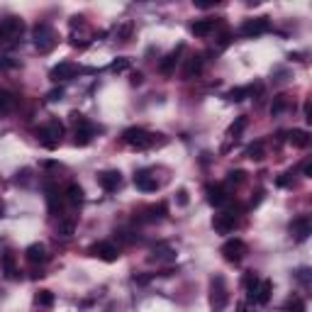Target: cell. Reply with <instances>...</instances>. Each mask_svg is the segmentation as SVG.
I'll list each match as a JSON object with an SVG mask.
<instances>
[{
  "label": "cell",
  "mask_w": 312,
  "mask_h": 312,
  "mask_svg": "<svg viewBox=\"0 0 312 312\" xmlns=\"http://www.w3.org/2000/svg\"><path fill=\"white\" fill-rule=\"evenodd\" d=\"M15 66V61H10V59H0V68H12Z\"/></svg>",
  "instance_id": "b9f144b4"
},
{
  "label": "cell",
  "mask_w": 312,
  "mask_h": 312,
  "mask_svg": "<svg viewBox=\"0 0 312 312\" xmlns=\"http://www.w3.org/2000/svg\"><path fill=\"white\" fill-rule=\"evenodd\" d=\"M247 125H249V120L242 115V117H237L232 125H229V129H227V134H229V139H239V134L247 129Z\"/></svg>",
  "instance_id": "484cf974"
},
{
  "label": "cell",
  "mask_w": 312,
  "mask_h": 312,
  "mask_svg": "<svg viewBox=\"0 0 312 312\" xmlns=\"http://www.w3.org/2000/svg\"><path fill=\"white\" fill-rule=\"evenodd\" d=\"M271 293H273V283L271 281H261L258 288H256V295H254V303L258 305H266L271 300Z\"/></svg>",
  "instance_id": "ffe728a7"
},
{
  "label": "cell",
  "mask_w": 312,
  "mask_h": 312,
  "mask_svg": "<svg viewBox=\"0 0 312 312\" xmlns=\"http://www.w3.org/2000/svg\"><path fill=\"white\" fill-rule=\"evenodd\" d=\"M15 108H17V95L10 90H0V117L10 115Z\"/></svg>",
  "instance_id": "e0dca14e"
},
{
  "label": "cell",
  "mask_w": 312,
  "mask_h": 312,
  "mask_svg": "<svg viewBox=\"0 0 312 312\" xmlns=\"http://www.w3.org/2000/svg\"><path fill=\"white\" fill-rule=\"evenodd\" d=\"M129 83H132V85H139V83H142V73H132Z\"/></svg>",
  "instance_id": "7bdbcfd3"
},
{
  "label": "cell",
  "mask_w": 312,
  "mask_h": 312,
  "mask_svg": "<svg viewBox=\"0 0 312 312\" xmlns=\"http://www.w3.org/2000/svg\"><path fill=\"white\" fill-rule=\"evenodd\" d=\"M57 32L49 27V25H37L34 27V47H37V52L39 54H47V52H52L54 47H57Z\"/></svg>",
  "instance_id": "7a4b0ae2"
},
{
  "label": "cell",
  "mask_w": 312,
  "mask_h": 312,
  "mask_svg": "<svg viewBox=\"0 0 312 312\" xmlns=\"http://www.w3.org/2000/svg\"><path fill=\"white\" fill-rule=\"evenodd\" d=\"M278 186H290V178H288V173H285V176H281V178H278Z\"/></svg>",
  "instance_id": "ee69618b"
},
{
  "label": "cell",
  "mask_w": 312,
  "mask_h": 312,
  "mask_svg": "<svg viewBox=\"0 0 312 312\" xmlns=\"http://www.w3.org/2000/svg\"><path fill=\"white\" fill-rule=\"evenodd\" d=\"M151 258H156V261H171V258H176V254H173V249H169V247H159V249H154V256Z\"/></svg>",
  "instance_id": "4dcf8cb0"
},
{
  "label": "cell",
  "mask_w": 312,
  "mask_h": 312,
  "mask_svg": "<svg viewBox=\"0 0 312 312\" xmlns=\"http://www.w3.org/2000/svg\"><path fill=\"white\" fill-rule=\"evenodd\" d=\"M207 202L212 205V207H225L229 202V195L225 188H220V186H207Z\"/></svg>",
  "instance_id": "4fadbf2b"
},
{
  "label": "cell",
  "mask_w": 312,
  "mask_h": 312,
  "mask_svg": "<svg viewBox=\"0 0 312 312\" xmlns=\"http://www.w3.org/2000/svg\"><path fill=\"white\" fill-rule=\"evenodd\" d=\"M217 25V20H198V22H193L190 25V32L195 34V37H207L212 29Z\"/></svg>",
  "instance_id": "7402d4cb"
},
{
  "label": "cell",
  "mask_w": 312,
  "mask_h": 312,
  "mask_svg": "<svg viewBox=\"0 0 312 312\" xmlns=\"http://www.w3.org/2000/svg\"><path fill=\"white\" fill-rule=\"evenodd\" d=\"M47 207H49V212L52 215H59L61 212V207H63V200H61V193H59V188L54 183H47Z\"/></svg>",
  "instance_id": "7c38bea8"
},
{
  "label": "cell",
  "mask_w": 312,
  "mask_h": 312,
  "mask_svg": "<svg viewBox=\"0 0 312 312\" xmlns=\"http://www.w3.org/2000/svg\"><path fill=\"white\" fill-rule=\"evenodd\" d=\"M288 142L293 146H298V149H305L310 144V134L305 129H293V132H288Z\"/></svg>",
  "instance_id": "603a6c76"
},
{
  "label": "cell",
  "mask_w": 312,
  "mask_h": 312,
  "mask_svg": "<svg viewBox=\"0 0 312 312\" xmlns=\"http://www.w3.org/2000/svg\"><path fill=\"white\" fill-rule=\"evenodd\" d=\"M239 312H249L247 310V305H239Z\"/></svg>",
  "instance_id": "bcb514c9"
},
{
  "label": "cell",
  "mask_w": 312,
  "mask_h": 312,
  "mask_svg": "<svg viewBox=\"0 0 312 312\" xmlns=\"http://www.w3.org/2000/svg\"><path fill=\"white\" fill-rule=\"evenodd\" d=\"M93 125H88V127H81V129H76V137H73V144L76 146H88V144L93 142Z\"/></svg>",
  "instance_id": "d4e9b609"
},
{
  "label": "cell",
  "mask_w": 312,
  "mask_h": 312,
  "mask_svg": "<svg viewBox=\"0 0 312 312\" xmlns=\"http://www.w3.org/2000/svg\"><path fill=\"white\" fill-rule=\"evenodd\" d=\"M134 186H137L142 193H154V190H159V181H156L154 176L144 173V171L134 176Z\"/></svg>",
  "instance_id": "9a60e30c"
},
{
  "label": "cell",
  "mask_w": 312,
  "mask_h": 312,
  "mask_svg": "<svg viewBox=\"0 0 312 312\" xmlns=\"http://www.w3.org/2000/svg\"><path fill=\"white\" fill-rule=\"evenodd\" d=\"M303 173H305L308 178L312 176V161H305V164H303Z\"/></svg>",
  "instance_id": "60d3db41"
},
{
  "label": "cell",
  "mask_w": 312,
  "mask_h": 312,
  "mask_svg": "<svg viewBox=\"0 0 312 312\" xmlns=\"http://www.w3.org/2000/svg\"><path fill=\"white\" fill-rule=\"evenodd\" d=\"M222 256H225V261H229V263H239V261L247 256V244H244L239 237L227 239V242L222 244Z\"/></svg>",
  "instance_id": "277c9868"
},
{
  "label": "cell",
  "mask_w": 312,
  "mask_h": 312,
  "mask_svg": "<svg viewBox=\"0 0 312 312\" xmlns=\"http://www.w3.org/2000/svg\"><path fill=\"white\" fill-rule=\"evenodd\" d=\"M59 237H63V239H68V237H73V232H76V220L73 217H68V220H59Z\"/></svg>",
  "instance_id": "4316f807"
},
{
  "label": "cell",
  "mask_w": 312,
  "mask_h": 312,
  "mask_svg": "<svg viewBox=\"0 0 312 312\" xmlns=\"http://www.w3.org/2000/svg\"><path fill=\"white\" fill-rule=\"evenodd\" d=\"M25 258H27L29 263H44L47 258H49V254H47V247L44 244H29L27 249H25Z\"/></svg>",
  "instance_id": "5bb4252c"
},
{
  "label": "cell",
  "mask_w": 312,
  "mask_h": 312,
  "mask_svg": "<svg viewBox=\"0 0 312 312\" xmlns=\"http://www.w3.org/2000/svg\"><path fill=\"white\" fill-rule=\"evenodd\" d=\"M310 220L308 217H295L293 222H290V234L295 237V242H305L308 237H310Z\"/></svg>",
  "instance_id": "8fae6325"
},
{
  "label": "cell",
  "mask_w": 312,
  "mask_h": 312,
  "mask_svg": "<svg viewBox=\"0 0 312 312\" xmlns=\"http://www.w3.org/2000/svg\"><path fill=\"white\" fill-rule=\"evenodd\" d=\"M66 202L73 205V207H78L83 202V188L78 183H68V188H66Z\"/></svg>",
  "instance_id": "44dd1931"
},
{
  "label": "cell",
  "mask_w": 312,
  "mask_h": 312,
  "mask_svg": "<svg viewBox=\"0 0 312 312\" xmlns=\"http://www.w3.org/2000/svg\"><path fill=\"white\" fill-rule=\"evenodd\" d=\"M0 217H2V202H0Z\"/></svg>",
  "instance_id": "7dc6e473"
},
{
  "label": "cell",
  "mask_w": 312,
  "mask_h": 312,
  "mask_svg": "<svg viewBox=\"0 0 312 312\" xmlns=\"http://www.w3.org/2000/svg\"><path fill=\"white\" fill-rule=\"evenodd\" d=\"M176 202H178L181 207H186V205H188V190H186V188H181V190L176 193Z\"/></svg>",
  "instance_id": "f35d334b"
},
{
  "label": "cell",
  "mask_w": 312,
  "mask_h": 312,
  "mask_svg": "<svg viewBox=\"0 0 312 312\" xmlns=\"http://www.w3.org/2000/svg\"><path fill=\"white\" fill-rule=\"evenodd\" d=\"M271 29V20L263 15V17H256V20H247L242 25V34L244 37H258V34H266Z\"/></svg>",
  "instance_id": "ba28073f"
},
{
  "label": "cell",
  "mask_w": 312,
  "mask_h": 312,
  "mask_svg": "<svg viewBox=\"0 0 312 312\" xmlns=\"http://www.w3.org/2000/svg\"><path fill=\"white\" fill-rule=\"evenodd\" d=\"M34 303H37L39 308H52V305H54V293H52V290H39V293L34 295Z\"/></svg>",
  "instance_id": "f1b7e54d"
},
{
  "label": "cell",
  "mask_w": 312,
  "mask_h": 312,
  "mask_svg": "<svg viewBox=\"0 0 312 312\" xmlns=\"http://www.w3.org/2000/svg\"><path fill=\"white\" fill-rule=\"evenodd\" d=\"M47 100H49V103H59V100H63V90H61V88L49 90V93H47Z\"/></svg>",
  "instance_id": "74e56055"
},
{
  "label": "cell",
  "mask_w": 312,
  "mask_h": 312,
  "mask_svg": "<svg viewBox=\"0 0 312 312\" xmlns=\"http://www.w3.org/2000/svg\"><path fill=\"white\" fill-rule=\"evenodd\" d=\"M244 288H247V298L254 303V295H256V288H258V283H261V278H258V273L256 271H247L244 273Z\"/></svg>",
  "instance_id": "d6986e66"
},
{
  "label": "cell",
  "mask_w": 312,
  "mask_h": 312,
  "mask_svg": "<svg viewBox=\"0 0 312 312\" xmlns=\"http://www.w3.org/2000/svg\"><path fill=\"white\" fill-rule=\"evenodd\" d=\"M229 303V293H227V283L222 276H215L212 283H210V308L212 312H225Z\"/></svg>",
  "instance_id": "6da1fadb"
},
{
  "label": "cell",
  "mask_w": 312,
  "mask_h": 312,
  "mask_svg": "<svg viewBox=\"0 0 312 312\" xmlns=\"http://www.w3.org/2000/svg\"><path fill=\"white\" fill-rule=\"evenodd\" d=\"M181 54H183V44L176 49V52H171L169 57L164 59L161 63H159V71L164 73V76H171L173 71H176V66H178V61H181Z\"/></svg>",
  "instance_id": "2e32d148"
},
{
  "label": "cell",
  "mask_w": 312,
  "mask_h": 312,
  "mask_svg": "<svg viewBox=\"0 0 312 312\" xmlns=\"http://www.w3.org/2000/svg\"><path fill=\"white\" fill-rule=\"evenodd\" d=\"M244 176H247V173H244V171H229V183H234V186H239V183H244Z\"/></svg>",
  "instance_id": "8d00e7d4"
},
{
  "label": "cell",
  "mask_w": 312,
  "mask_h": 312,
  "mask_svg": "<svg viewBox=\"0 0 312 312\" xmlns=\"http://www.w3.org/2000/svg\"><path fill=\"white\" fill-rule=\"evenodd\" d=\"M37 139H39V144L44 146V149H57L59 142L49 134V129L47 127H42V129H37Z\"/></svg>",
  "instance_id": "83f0119b"
},
{
  "label": "cell",
  "mask_w": 312,
  "mask_h": 312,
  "mask_svg": "<svg viewBox=\"0 0 312 312\" xmlns=\"http://www.w3.org/2000/svg\"><path fill=\"white\" fill-rule=\"evenodd\" d=\"M68 117H71V125H73L76 129H81V127H88V125H90V122H88L81 113H71Z\"/></svg>",
  "instance_id": "d590c367"
},
{
  "label": "cell",
  "mask_w": 312,
  "mask_h": 312,
  "mask_svg": "<svg viewBox=\"0 0 312 312\" xmlns=\"http://www.w3.org/2000/svg\"><path fill=\"white\" fill-rule=\"evenodd\" d=\"M249 93H251L249 88H232V90L227 93V100H229V103H242Z\"/></svg>",
  "instance_id": "f546056e"
},
{
  "label": "cell",
  "mask_w": 312,
  "mask_h": 312,
  "mask_svg": "<svg viewBox=\"0 0 312 312\" xmlns=\"http://www.w3.org/2000/svg\"><path fill=\"white\" fill-rule=\"evenodd\" d=\"M247 156H249L251 161H261V159H263V144L261 142L251 144V146L247 149Z\"/></svg>",
  "instance_id": "1f68e13d"
},
{
  "label": "cell",
  "mask_w": 312,
  "mask_h": 312,
  "mask_svg": "<svg viewBox=\"0 0 312 312\" xmlns=\"http://www.w3.org/2000/svg\"><path fill=\"white\" fill-rule=\"evenodd\" d=\"M0 266H2V271H5L7 278H17V276H20V273H17V266H15V256L12 254L0 256Z\"/></svg>",
  "instance_id": "cb8c5ba5"
},
{
  "label": "cell",
  "mask_w": 312,
  "mask_h": 312,
  "mask_svg": "<svg viewBox=\"0 0 312 312\" xmlns=\"http://www.w3.org/2000/svg\"><path fill=\"white\" fill-rule=\"evenodd\" d=\"M90 256H98L100 261L113 263V261L120 258V249L115 247L113 242H98V244H93V247H90Z\"/></svg>",
  "instance_id": "5b68a950"
},
{
  "label": "cell",
  "mask_w": 312,
  "mask_h": 312,
  "mask_svg": "<svg viewBox=\"0 0 312 312\" xmlns=\"http://www.w3.org/2000/svg\"><path fill=\"white\" fill-rule=\"evenodd\" d=\"M288 108V98L285 95H276L273 98V105H271V115H281Z\"/></svg>",
  "instance_id": "d6a6232c"
},
{
  "label": "cell",
  "mask_w": 312,
  "mask_h": 312,
  "mask_svg": "<svg viewBox=\"0 0 312 312\" xmlns=\"http://www.w3.org/2000/svg\"><path fill=\"white\" fill-rule=\"evenodd\" d=\"M212 227H215L217 234H229L232 229L237 227V217L232 212H220V215L212 217Z\"/></svg>",
  "instance_id": "30bf717a"
},
{
  "label": "cell",
  "mask_w": 312,
  "mask_h": 312,
  "mask_svg": "<svg viewBox=\"0 0 312 312\" xmlns=\"http://www.w3.org/2000/svg\"><path fill=\"white\" fill-rule=\"evenodd\" d=\"M127 68H129V59H115L113 63H110V71H115V73H122Z\"/></svg>",
  "instance_id": "e575fe53"
},
{
  "label": "cell",
  "mask_w": 312,
  "mask_h": 312,
  "mask_svg": "<svg viewBox=\"0 0 312 312\" xmlns=\"http://www.w3.org/2000/svg\"><path fill=\"white\" fill-rule=\"evenodd\" d=\"M285 312H305V300H303V298H293V300H288Z\"/></svg>",
  "instance_id": "836d02e7"
},
{
  "label": "cell",
  "mask_w": 312,
  "mask_h": 312,
  "mask_svg": "<svg viewBox=\"0 0 312 312\" xmlns=\"http://www.w3.org/2000/svg\"><path fill=\"white\" fill-rule=\"evenodd\" d=\"M98 186H100L105 193H115V190L122 186V173H120V171H100V173H98Z\"/></svg>",
  "instance_id": "9c48e42d"
},
{
  "label": "cell",
  "mask_w": 312,
  "mask_h": 312,
  "mask_svg": "<svg viewBox=\"0 0 312 312\" xmlns=\"http://www.w3.org/2000/svg\"><path fill=\"white\" fill-rule=\"evenodd\" d=\"M298 281L300 283H310V268H300L298 271Z\"/></svg>",
  "instance_id": "ab89813d"
},
{
  "label": "cell",
  "mask_w": 312,
  "mask_h": 312,
  "mask_svg": "<svg viewBox=\"0 0 312 312\" xmlns=\"http://www.w3.org/2000/svg\"><path fill=\"white\" fill-rule=\"evenodd\" d=\"M122 139L129 144V146H134V149H149V146L156 144V134L146 132L142 127H129V129H125Z\"/></svg>",
  "instance_id": "3957f363"
},
{
  "label": "cell",
  "mask_w": 312,
  "mask_h": 312,
  "mask_svg": "<svg viewBox=\"0 0 312 312\" xmlns=\"http://www.w3.org/2000/svg\"><path fill=\"white\" fill-rule=\"evenodd\" d=\"M305 120H308V122H312V113H310V100H308V103H305Z\"/></svg>",
  "instance_id": "f6af8a7d"
},
{
  "label": "cell",
  "mask_w": 312,
  "mask_h": 312,
  "mask_svg": "<svg viewBox=\"0 0 312 312\" xmlns=\"http://www.w3.org/2000/svg\"><path fill=\"white\" fill-rule=\"evenodd\" d=\"M22 29H25V22L20 17H5V20H0V42L15 39L17 34H22Z\"/></svg>",
  "instance_id": "8992f818"
},
{
  "label": "cell",
  "mask_w": 312,
  "mask_h": 312,
  "mask_svg": "<svg viewBox=\"0 0 312 312\" xmlns=\"http://www.w3.org/2000/svg\"><path fill=\"white\" fill-rule=\"evenodd\" d=\"M202 68H205V59L200 57V54H195V57L188 59L183 76H186V78H195V76H200V73H202Z\"/></svg>",
  "instance_id": "ac0fdd59"
},
{
  "label": "cell",
  "mask_w": 312,
  "mask_h": 312,
  "mask_svg": "<svg viewBox=\"0 0 312 312\" xmlns=\"http://www.w3.org/2000/svg\"><path fill=\"white\" fill-rule=\"evenodd\" d=\"M76 73H78V66H76V63L61 61V63H57V66L49 71V78H52L54 83H59V81H71Z\"/></svg>",
  "instance_id": "52a82bcc"
}]
</instances>
